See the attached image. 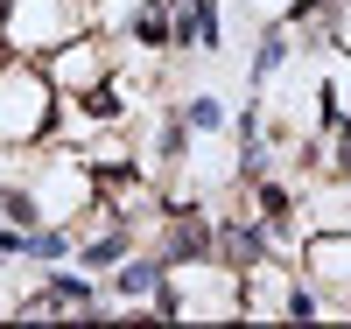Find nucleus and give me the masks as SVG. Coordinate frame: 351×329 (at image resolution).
Listing matches in <instances>:
<instances>
[{"label": "nucleus", "instance_id": "obj_3", "mask_svg": "<svg viewBox=\"0 0 351 329\" xmlns=\"http://www.w3.org/2000/svg\"><path fill=\"white\" fill-rule=\"evenodd\" d=\"M218 42H225L218 0H183L176 8V49H218Z\"/></svg>", "mask_w": 351, "mask_h": 329}, {"label": "nucleus", "instance_id": "obj_8", "mask_svg": "<svg viewBox=\"0 0 351 329\" xmlns=\"http://www.w3.org/2000/svg\"><path fill=\"white\" fill-rule=\"evenodd\" d=\"M155 155H162V161H183V155H190V119H183V112H162V127H155Z\"/></svg>", "mask_w": 351, "mask_h": 329}, {"label": "nucleus", "instance_id": "obj_7", "mask_svg": "<svg viewBox=\"0 0 351 329\" xmlns=\"http://www.w3.org/2000/svg\"><path fill=\"white\" fill-rule=\"evenodd\" d=\"M183 119H190V133H211V140H218V133L232 127V112H225V98H211V92H197V98L183 105Z\"/></svg>", "mask_w": 351, "mask_h": 329}, {"label": "nucleus", "instance_id": "obj_2", "mask_svg": "<svg viewBox=\"0 0 351 329\" xmlns=\"http://www.w3.org/2000/svg\"><path fill=\"white\" fill-rule=\"evenodd\" d=\"M92 28H99L92 8H77V0H14L0 14V56H49Z\"/></svg>", "mask_w": 351, "mask_h": 329}, {"label": "nucleus", "instance_id": "obj_4", "mask_svg": "<svg viewBox=\"0 0 351 329\" xmlns=\"http://www.w3.org/2000/svg\"><path fill=\"white\" fill-rule=\"evenodd\" d=\"M77 259L92 266V274H106V266H120V259H134V231L112 218V231H92V238H77Z\"/></svg>", "mask_w": 351, "mask_h": 329}, {"label": "nucleus", "instance_id": "obj_6", "mask_svg": "<svg viewBox=\"0 0 351 329\" xmlns=\"http://www.w3.org/2000/svg\"><path fill=\"white\" fill-rule=\"evenodd\" d=\"M71 252H77V238L64 224H36L28 246H21V259H36V266H56V259H71Z\"/></svg>", "mask_w": 351, "mask_h": 329}, {"label": "nucleus", "instance_id": "obj_9", "mask_svg": "<svg viewBox=\"0 0 351 329\" xmlns=\"http://www.w3.org/2000/svg\"><path fill=\"white\" fill-rule=\"evenodd\" d=\"M8 8H14V0H0V14H8Z\"/></svg>", "mask_w": 351, "mask_h": 329}, {"label": "nucleus", "instance_id": "obj_5", "mask_svg": "<svg viewBox=\"0 0 351 329\" xmlns=\"http://www.w3.org/2000/svg\"><path fill=\"white\" fill-rule=\"evenodd\" d=\"M288 49H295V42H288V28H281V21L260 28V42H253V92H267V77L288 70Z\"/></svg>", "mask_w": 351, "mask_h": 329}, {"label": "nucleus", "instance_id": "obj_1", "mask_svg": "<svg viewBox=\"0 0 351 329\" xmlns=\"http://www.w3.org/2000/svg\"><path fill=\"white\" fill-rule=\"evenodd\" d=\"M56 112H64V92L49 84V70L36 64V56H0V147L49 140Z\"/></svg>", "mask_w": 351, "mask_h": 329}]
</instances>
